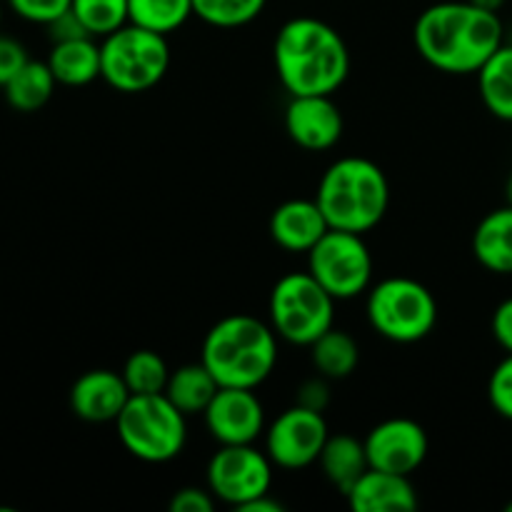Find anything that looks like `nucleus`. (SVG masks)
I'll use <instances>...</instances> for the list:
<instances>
[{
    "label": "nucleus",
    "mask_w": 512,
    "mask_h": 512,
    "mask_svg": "<svg viewBox=\"0 0 512 512\" xmlns=\"http://www.w3.org/2000/svg\"><path fill=\"white\" fill-rule=\"evenodd\" d=\"M370 468L398 475H413L430 450L428 433L418 420L388 418L363 438Z\"/></svg>",
    "instance_id": "13"
},
{
    "label": "nucleus",
    "mask_w": 512,
    "mask_h": 512,
    "mask_svg": "<svg viewBox=\"0 0 512 512\" xmlns=\"http://www.w3.org/2000/svg\"><path fill=\"white\" fill-rule=\"evenodd\" d=\"M130 23L170 35L193 18V0H128Z\"/></svg>",
    "instance_id": "25"
},
{
    "label": "nucleus",
    "mask_w": 512,
    "mask_h": 512,
    "mask_svg": "<svg viewBox=\"0 0 512 512\" xmlns=\"http://www.w3.org/2000/svg\"><path fill=\"white\" fill-rule=\"evenodd\" d=\"M270 238L288 253H310L315 243L330 230L315 198H293L280 203L270 215Z\"/></svg>",
    "instance_id": "16"
},
{
    "label": "nucleus",
    "mask_w": 512,
    "mask_h": 512,
    "mask_svg": "<svg viewBox=\"0 0 512 512\" xmlns=\"http://www.w3.org/2000/svg\"><path fill=\"white\" fill-rule=\"evenodd\" d=\"M3 15H5V0H0V28H3Z\"/></svg>",
    "instance_id": "39"
},
{
    "label": "nucleus",
    "mask_w": 512,
    "mask_h": 512,
    "mask_svg": "<svg viewBox=\"0 0 512 512\" xmlns=\"http://www.w3.org/2000/svg\"><path fill=\"white\" fill-rule=\"evenodd\" d=\"M218 380L210 375V370L203 363H188L180 365L178 370H170L168 385H165V395H168L170 403L190 415H203L205 408L210 405V400L218 393Z\"/></svg>",
    "instance_id": "22"
},
{
    "label": "nucleus",
    "mask_w": 512,
    "mask_h": 512,
    "mask_svg": "<svg viewBox=\"0 0 512 512\" xmlns=\"http://www.w3.org/2000/svg\"><path fill=\"white\" fill-rule=\"evenodd\" d=\"M315 200L330 228L365 235L383 223L390 208L388 175L370 158L345 155L325 168Z\"/></svg>",
    "instance_id": "4"
},
{
    "label": "nucleus",
    "mask_w": 512,
    "mask_h": 512,
    "mask_svg": "<svg viewBox=\"0 0 512 512\" xmlns=\"http://www.w3.org/2000/svg\"><path fill=\"white\" fill-rule=\"evenodd\" d=\"M70 10L93 38H105L130 23L128 0H73Z\"/></svg>",
    "instance_id": "28"
},
{
    "label": "nucleus",
    "mask_w": 512,
    "mask_h": 512,
    "mask_svg": "<svg viewBox=\"0 0 512 512\" xmlns=\"http://www.w3.org/2000/svg\"><path fill=\"white\" fill-rule=\"evenodd\" d=\"M505 205L512 208V173L508 175V180H505Z\"/></svg>",
    "instance_id": "38"
},
{
    "label": "nucleus",
    "mask_w": 512,
    "mask_h": 512,
    "mask_svg": "<svg viewBox=\"0 0 512 512\" xmlns=\"http://www.w3.org/2000/svg\"><path fill=\"white\" fill-rule=\"evenodd\" d=\"M365 318L380 338L413 345L428 338L438 325V300L420 280L393 275L370 285Z\"/></svg>",
    "instance_id": "5"
},
{
    "label": "nucleus",
    "mask_w": 512,
    "mask_h": 512,
    "mask_svg": "<svg viewBox=\"0 0 512 512\" xmlns=\"http://www.w3.org/2000/svg\"><path fill=\"white\" fill-rule=\"evenodd\" d=\"M45 63L53 70L58 85L83 88L100 78V43L98 38H75L53 43Z\"/></svg>",
    "instance_id": "18"
},
{
    "label": "nucleus",
    "mask_w": 512,
    "mask_h": 512,
    "mask_svg": "<svg viewBox=\"0 0 512 512\" xmlns=\"http://www.w3.org/2000/svg\"><path fill=\"white\" fill-rule=\"evenodd\" d=\"M45 30H48L53 43H63V40H75V38H93L73 10H68V13L55 18L50 25H45Z\"/></svg>",
    "instance_id": "34"
},
{
    "label": "nucleus",
    "mask_w": 512,
    "mask_h": 512,
    "mask_svg": "<svg viewBox=\"0 0 512 512\" xmlns=\"http://www.w3.org/2000/svg\"><path fill=\"white\" fill-rule=\"evenodd\" d=\"M335 303L308 270H293L270 290L268 323L285 343L310 348L335 325Z\"/></svg>",
    "instance_id": "8"
},
{
    "label": "nucleus",
    "mask_w": 512,
    "mask_h": 512,
    "mask_svg": "<svg viewBox=\"0 0 512 512\" xmlns=\"http://www.w3.org/2000/svg\"><path fill=\"white\" fill-rule=\"evenodd\" d=\"M473 255L485 270L512 275V208L493 210L478 223L473 233Z\"/></svg>",
    "instance_id": "19"
},
{
    "label": "nucleus",
    "mask_w": 512,
    "mask_h": 512,
    "mask_svg": "<svg viewBox=\"0 0 512 512\" xmlns=\"http://www.w3.org/2000/svg\"><path fill=\"white\" fill-rule=\"evenodd\" d=\"M480 100L498 120L512 123V43H503L478 70Z\"/></svg>",
    "instance_id": "23"
},
{
    "label": "nucleus",
    "mask_w": 512,
    "mask_h": 512,
    "mask_svg": "<svg viewBox=\"0 0 512 512\" xmlns=\"http://www.w3.org/2000/svg\"><path fill=\"white\" fill-rule=\"evenodd\" d=\"M215 495L210 493V488H198V485H188V488L175 490V495L170 498V510L173 512H213L215 510Z\"/></svg>",
    "instance_id": "32"
},
{
    "label": "nucleus",
    "mask_w": 512,
    "mask_h": 512,
    "mask_svg": "<svg viewBox=\"0 0 512 512\" xmlns=\"http://www.w3.org/2000/svg\"><path fill=\"white\" fill-rule=\"evenodd\" d=\"M28 60V48H25L18 38L0 33V88H3L10 78H15Z\"/></svg>",
    "instance_id": "31"
},
{
    "label": "nucleus",
    "mask_w": 512,
    "mask_h": 512,
    "mask_svg": "<svg viewBox=\"0 0 512 512\" xmlns=\"http://www.w3.org/2000/svg\"><path fill=\"white\" fill-rule=\"evenodd\" d=\"M473 5H478V8H485V10H493V13H500V8H503L508 0H470Z\"/></svg>",
    "instance_id": "37"
},
{
    "label": "nucleus",
    "mask_w": 512,
    "mask_h": 512,
    "mask_svg": "<svg viewBox=\"0 0 512 512\" xmlns=\"http://www.w3.org/2000/svg\"><path fill=\"white\" fill-rule=\"evenodd\" d=\"M510 43H512V35H510Z\"/></svg>",
    "instance_id": "41"
},
{
    "label": "nucleus",
    "mask_w": 512,
    "mask_h": 512,
    "mask_svg": "<svg viewBox=\"0 0 512 512\" xmlns=\"http://www.w3.org/2000/svg\"><path fill=\"white\" fill-rule=\"evenodd\" d=\"M355 512H413L420 505L410 475L368 468L345 493Z\"/></svg>",
    "instance_id": "17"
},
{
    "label": "nucleus",
    "mask_w": 512,
    "mask_h": 512,
    "mask_svg": "<svg viewBox=\"0 0 512 512\" xmlns=\"http://www.w3.org/2000/svg\"><path fill=\"white\" fill-rule=\"evenodd\" d=\"M285 133L298 148L323 153L343 138L345 120L333 95H293L285 108Z\"/></svg>",
    "instance_id": "14"
},
{
    "label": "nucleus",
    "mask_w": 512,
    "mask_h": 512,
    "mask_svg": "<svg viewBox=\"0 0 512 512\" xmlns=\"http://www.w3.org/2000/svg\"><path fill=\"white\" fill-rule=\"evenodd\" d=\"M203 420L218 445H253L268 428L265 408L253 388H218Z\"/></svg>",
    "instance_id": "12"
},
{
    "label": "nucleus",
    "mask_w": 512,
    "mask_h": 512,
    "mask_svg": "<svg viewBox=\"0 0 512 512\" xmlns=\"http://www.w3.org/2000/svg\"><path fill=\"white\" fill-rule=\"evenodd\" d=\"M308 270L335 300H353L373 285V255L360 233L330 228L308 253Z\"/></svg>",
    "instance_id": "9"
},
{
    "label": "nucleus",
    "mask_w": 512,
    "mask_h": 512,
    "mask_svg": "<svg viewBox=\"0 0 512 512\" xmlns=\"http://www.w3.org/2000/svg\"><path fill=\"white\" fill-rule=\"evenodd\" d=\"M420 58L440 73L473 75L505 43L503 20L470 0H445L425 8L413 28Z\"/></svg>",
    "instance_id": "1"
},
{
    "label": "nucleus",
    "mask_w": 512,
    "mask_h": 512,
    "mask_svg": "<svg viewBox=\"0 0 512 512\" xmlns=\"http://www.w3.org/2000/svg\"><path fill=\"white\" fill-rule=\"evenodd\" d=\"M275 73L293 95H333L350 75V50L325 20L298 15L283 23L273 43Z\"/></svg>",
    "instance_id": "2"
},
{
    "label": "nucleus",
    "mask_w": 512,
    "mask_h": 512,
    "mask_svg": "<svg viewBox=\"0 0 512 512\" xmlns=\"http://www.w3.org/2000/svg\"><path fill=\"white\" fill-rule=\"evenodd\" d=\"M73 0H5L15 18L33 25H50L55 18L68 13Z\"/></svg>",
    "instance_id": "29"
},
{
    "label": "nucleus",
    "mask_w": 512,
    "mask_h": 512,
    "mask_svg": "<svg viewBox=\"0 0 512 512\" xmlns=\"http://www.w3.org/2000/svg\"><path fill=\"white\" fill-rule=\"evenodd\" d=\"M490 328H493V338L498 340L500 348H503L505 353H512V298L503 300V303L495 308Z\"/></svg>",
    "instance_id": "35"
},
{
    "label": "nucleus",
    "mask_w": 512,
    "mask_h": 512,
    "mask_svg": "<svg viewBox=\"0 0 512 512\" xmlns=\"http://www.w3.org/2000/svg\"><path fill=\"white\" fill-rule=\"evenodd\" d=\"M243 510L245 512H283L285 508H283V503H280V500L273 498V493H268V495H263V498L253 500L250 505H245Z\"/></svg>",
    "instance_id": "36"
},
{
    "label": "nucleus",
    "mask_w": 512,
    "mask_h": 512,
    "mask_svg": "<svg viewBox=\"0 0 512 512\" xmlns=\"http://www.w3.org/2000/svg\"><path fill=\"white\" fill-rule=\"evenodd\" d=\"M115 430L133 458L163 465L183 453L188 443V415L180 413L165 393L130 395L115 420Z\"/></svg>",
    "instance_id": "6"
},
{
    "label": "nucleus",
    "mask_w": 512,
    "mask_h": 512,
    "mask_svg": "<svg viewBox=\"0 0 512 512\" xmlns=\"http://www.w3.org/2000/svg\"><path fill=\"white\" fill-rule=\"evenodd\" d=\"M330 380L323 375H315V378L303 380L295 390V405H303L308 410H318L325 413V408L330 405Z\"/></svg>",
    "instance_id": "33"
},
{
    "label": "nucleus",
    "mask_w": 512,
    "mask_h": 512,
    "mask_svg": "<svg viewBox=\"0 0 512 512\" xmlns=\"http://www.w3.org/2000/svg\"><path fill=\"white\" fill-rule=\"evenodd\" d=\"M278 340L273 325L255 315H225L205 333L200 363L220 388L258 390L278 365Z\"/></svg>",
    "instance_id": "3"
},
{
    "label": "nucleus",
    "mask_w": 512,
    "mask_h": 512,
    "mask_svg": "<svg viewBox=\"0 0 512 512\" xmlns=\"http://www.w3.org/2000/svg\"><path fill=\"white\" fill-rule=\"evenodd\" d=\"M488 400L500 418L512 420V353L495 365L488 380Z\"/></svg>",
    "instance_id": "30"
},
{
    "label": "nucleus",
    "mask_w": 512,
    "mask_h": 512,
    "mask_svg": "<svg viewBox=\"0 0 512 512\" xmlns=\"http://www.w3.org/2000/svg\"><path fill=\"white\" fill-rule=\"evenodd\" d=\"M123 380L133 395H155L165 393L170 368L155 350H135L128 355L123 365Z\"/></svg>",
    "instance_id": "27"
},
{
    "label": "nucleus",
    "mask_w": 512,
    "mask_h": 512,
    "mask_svg": "<svg viewBox=\"0 0 512 512\" xmlns=\"http://www.w3.org/2000/svg\"><path fill=\"white\" fill-rule=\"evenodd\" d=\"M310 360L315 373L328 380H345L355 373L360 363V345L348 330L330 328L310 345Z\"/></svg>",
    "instance_id": "24"
},
{
    "label": "nucleus",
    "mask_w": 512,
    "mask_h": 512,
    "mask_svg": "<svg viewBox=\"0 0 512 512\" xmlns=\"http://www.w3.org/2000/svg\"><path fill=\"white\" fill-rule=\"evenodd\" d=\"M130 388L123 373L108 368H95L80 375L70 388V410L85 423H115L130 400Z\"/></svg>",
    "instance_id": "15"
},
{
    "label": "nucleus",
    "mask_w": 512,
    "mask_h": 512,
    "mask_svg": "<svg viewBox=\"0 0 512 512\" xmlns=\"http://www.w3.org/2000/svg\"><path fill=\"white\" fill-rule=\"evenodd\" d=\"M273 460L253 445H220L208 460L205 485L218 503L243 510L273 488Z\"/></svg>",
    "instance_id": "10"
},
{
    "label": "nucleus",
    "mask_w": 512,
    "mask_h": 512,
    "mask_svg": "<svg viewBox=\"0 0 512 512\" xmlns=\"http://www.w3.org/2000/svg\"><path fill=\"white\" fill-rule=\"evenodd\" d=\"M268 0H193V13L213 28L233 30L263 15Z\"/></svg>",
    "instance_id": "26"
},
{
    "label": "nucleus",
    "mask_w": 512,
    "mask_h": 512,
    "mask_svg": "<svg viewBox=\"0 0 512 512\" xmlns=\"http://www.w3.org/2000/svg\"><path fill=\"white\" fill-rule=\"evenodd\" d=\"M55 88H58V80H55L50 65L45 60L30 58L18 75L3 85V95L5 103L15 113H38L50 103Z\"/></svg>",
    "instance_id": "21"
},
{
    "label": "nucleus",
    "mask_w": 512,
    "mask_h": 512,
    "mask_svg": "<svg viewBox=\"0 0 512 512\" xmlns=\"http://www.w3.org/2000/svg\"><path fill=\"white\" fill-rule=\"evenodd\" d=\"M170 68L168 35L128 23L100 38V78L118 93H145Z\"/></svg>",
    "instance_id": "7"
},
{
    "label": "nucleus",
    "mask_w": 512,
    "mask_h": 512,
    "mask_svg": "<svg viewBox=\"0 0 512 512\" xmlns=\"http://www.w3.org/2000/svg\"><path fill=\"white\" fill-rule=\"evenodd\" d=\"M505 512H512V503L508 505V508H505Z\"/></svg>",
    "instance_id": "40"
},
{
    "label": "nucleus",
    "mask_w": 512,
    "mask_h": 512,
    "mask_svg": "<svg viewBox=\"0 0 512 512\" xmlns=\"http://www.w3.org/2000/svg\"><path fill=\"white\" fill-rule=\"evenodd\" d=\"M320 470H323L325 480L330 485L340 490V493H348L350 485L370 468L368 453H365V443L360 438L350 433H338L330 435L325 440V448L318 458Z\"/></svg>",
    "instance_id": "20"
},
{
    "label": "nucleus",
    "mask_w": 512,
    "mask_h": 512,
    "mask_svg": "<svg viewBox=\"0 0 512 512\" xmlns=\"http://www.w3.org/2000/svg\"><path fill=\"white\" fill-rule=\"evenodd\" d=\"M328 438L330 430L323 413L290 405L265 428L263 450L275 468L303 470L318 463Z\"/></svg>",
    "instance_id": "11"
}]
</instances>
